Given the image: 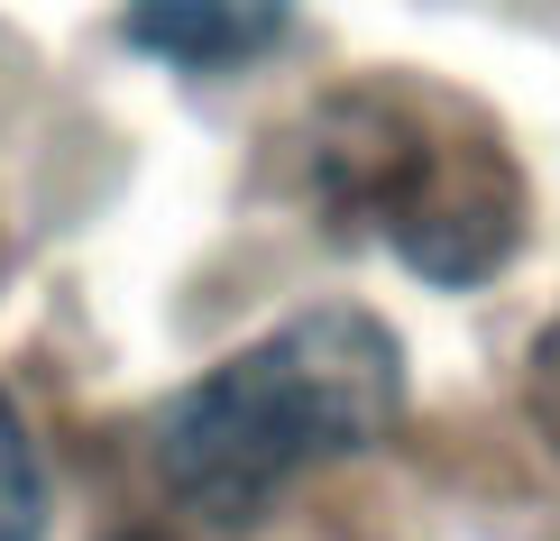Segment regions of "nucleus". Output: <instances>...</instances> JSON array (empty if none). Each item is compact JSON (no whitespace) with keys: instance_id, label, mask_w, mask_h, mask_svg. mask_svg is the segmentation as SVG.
Wrapping results in <instances>:
<instances>
[{"instance_id":"39448f33","label":"nucleus","mask_w":560,"mask_h":541,"mask_svg":"<svg viewBox=\"0 0 560 541\" xmlns=\"http://www.w3.org/2000/svg\"><path fill=\"white\" fill-rule=\"evenodd\" d=\"M524 404H533V422L560 440V313H551V331L533 340V358H524Z\"/></svg>"},{"instance_id":"f03ea898","label":"nucleus","mask_w":560,"mask_h":541,"mask_svg":"<svg viewBox=\"0 0 560 541\" xmlns=\"http://www.w3.org/2000/svg\"><path fill=\"white\" fill-rule=\"evenodd\" d=\"M313 202L405 257L423 285H487L524 239V175L469 102L423 83H349L303 129Z\"/></svg>"},{"instance_id":"f257e3e1","label":"nucleus","mask_w":560,"mask_h":541,"mask_svg":"<svg viewBox=\"0 0 560 541\" xmlns=\"http://www.w3.org/2000/svg\"><path fill=\"white\" fill-rule=\"evenodd\" d=\"M405 413V349L359 303L285 313L156 413V478L202 524H258L303 468L377 450Z\"/></svg>"},{"instance_id":"423d86ee","label":"nucleus","mask_w":560,"mask_h":541,"mask_svg":"<svg viewBox=\"0 0 560 541\" xmlns=\"http://www.w3.org/2000/svg\"><path fill=\"white\" fill-rule=\"evenodd\" d=\"M110 541H156V532H110Z\"/></svg>"},{"instance_id":"20e7f679","label":"nucleus","mask_w":560,"mask_h":541,"mask_svg":"<svg viewBox=\"0 0 560 541\" xmlns=\"http://www.w3.org/2000/svg\"><path fill=\"white\" fill-rule=\"evenodd\" d=\"M0 541H46V468L10 386H0Z\"/></svg>"},{"instance_id":"7ed1b4c3","label":"nucleus","mask_w":560,"mask_h":541,"mask_svg":"<svg viewBox=\"0 0 560 541\" xmlns=\"http://www.w3.org/2000/svg\"><path fill=\"white\" fill-rule=\"evenodd\" d=\"M285 28H294V0H129L120 10V37L138 46V56L175 64V74L258 64Z\"/></svg>"}]
</instances>
